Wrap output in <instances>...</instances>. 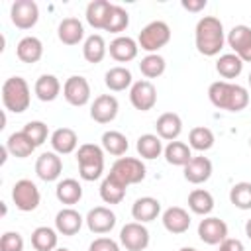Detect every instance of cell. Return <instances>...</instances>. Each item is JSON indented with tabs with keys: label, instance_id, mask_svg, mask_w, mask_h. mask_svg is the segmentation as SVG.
<instances>
[{
	"label": "cell",
	"instance_id": "obj_39",
	"mask_svg": "<svg viewBox=\"0 0 251 251\" xmlns=\"http://www.w3.org/2000/svg\"><path fill=\"white\" fill-rule=\"evenodd\" d=\"M188 145L196 151H208L212 149L214 145V133L210 127H204V126H196L190 129L188 133Z\"/></svg>",
	"mask_w": 251,
	"mask_h": 251
},
{
	"label": "cell",
	"instance_id": "obj_24",
	"mask_svg": "<svg viewBox=\"0 0 251 251\" xmlns=\"http://www.w3.org/2000/svg\"><path fill=\"white\" fill-rule=\"evenodd\" d=\"M16 55L22 63H37L43 57V43L33 35H25L18 41Z\"/></svg>",
	"mask_w": 251,
	"mask_h": 251
},
{
	"label": "cell",
	"instance_id": "obj_6",
	"mask_svg": "<svg viewBox=\"0 0 251 251\" xmlns=\"http://www.w3.org/2000/svg\"><path fill=\"white\" fill-rule=\"evenodd\" d=\"M114 178H118L124 186H129V184H137L145 178V165L141 163V159H135V157H120L110 173Z\"/></svg>",
	"mask_w": 251,
	"mask_h": 251
},
{
	"label": "cell",
	"instance_id": "obj_15",
	"mask_svg": "<svg viewBox=\"0 0 251 251\" xmlns=\"http://www.w3.org/2000/svg\"><path fill=\"white\" fill-rule=\"evenodd\" d=\"M61 171H63V161H61V157L55 151L41 153L37 157V161H35V173L45 182L57 180L61 176Z\"/></svg>",
	"mask_w": 251,
	"mask_h": 251
},
{
	"label": "cell",
	"instance_id": "obj_32",
	"mask_svg": "<svg viewBox=\"0 0 251 251\" xmlns=\"http://www.w3.org/2000/svg\"><path fill=\"white\" fill-rule=\"evenodd\" d=\"M126 188L118 178H114L112 175H108L102 184H100V198L106 202V204H120L126 196Z\"/></svg>",
	"mask_w": 251,
	"mask_h": 251
},
{
	"label": "cell",
	"instance_id": "obj_1",
	"mask_svg": "<svg viewBox=\"0 0 251 251\" xmlns=\"http://www.w3.org/2000/svg\"><path fill=\"white\" fill-rule=\"evenodd\" d=\"M208 98L210 102L227 112H241L249 104V92L241 84H233L227 80H216L208 88Z\"/></svg>",
	"mask_w": 251,
	"mask_h": 251
},
{
	"label": "cell",
	"instance_id": "obj_45",
	"mask_svg": "<svg viewBox=\"0 0 251 251\" xmlns=\"http://www.w3.org/2000/svg\"><path fill=\"white\" fill-rule=\"evenodd\" d=\"M88 251H120V245L110 237H96L90 243Z\"/></svg>",
	"mask_w": 251,
	"mask_h": 251
},
{
	"label": "cell",
	"instance_id": "obj_18",
	"mask_svg": "<svg viewBox=\"0 0 251 251\" xmlns=\"http://www.w3.org/2000/svg\"><path fill=\"white\" fill-rule=\"evenodd\" d=\"M108 51H110V57L116 59L118 63H127V61H133L137 57L139 45L135 39H131L127 35H120L110 43Z\"/></svg>",
	"mask_w": 251,
	"mask_h": 251
},
{
	"label": "cell",
	"instance_id": "obj_30",
	"mask_svg": "<svg viewBox=\"0 0 251 251\" xmlns=\"http://www.w3.org/2000/svg\"><path fill=\"white\" fill-rule=\"evenodd\" d=\"M104 82H106V86H108L110 90L122 92V90H126L127 86L133 84V78H131L129 69H126V67H112V69L106 71Z\"/></svg>",
	"mask_w": 251,
	"mask_h": 251
},
{
	"label": "cell",
	"instance_id": "obj_3",
	"mask_svg": "<svg viewBox=\"0 0 251 251\" xmlns=\"http://www.w3.org/2000/svg\"><path fill=\"white\" fill-rule=\"evenodd\" d=\"M31 102V92L29 86L25 82V78L22 76H10L4 80L2 84V104L6 110L14 112V114H22L29 108Z\"/></svg>",
	"mask_w": 251,
	"mask_h": 251
},
{
	"label": "cell",
	"instance_id": "obj_22",
	"mask_svg": "<svg viewBox=\"0 0 251 251\" xmlns=\"http://www.w3.org/2000/svg\"><path fill=\"white\" fill-rule=\"evenodd\" d=\"M161 212V202L153 196H141L133 202L131 206V216L135 222L145 224V222H153Z\"/></svg>",
	"mask_w": 251,
	"mask_h": 251
},
{
	"label": "cell",
	"instance_id": "obj_37",
	"mask_svg": "<svg viewBox=\"0 0 251 251\" xmlns=\"http://www.w3.org/2000/svg\"><path fill=\"white\" fill-rule=\"evenodd\" d=\"M163 143H161V137L155 135V133H143L139 135L137 139V153L143 157V159H157L161 153H163Z\"/></svg>",
	"mask_w": 251,
	"mask_h": 251
},
{
	"label": "cell",
	"instance_id": "obj_52",
	"mask_svg": "<svg viewBox=\"0 0 251 251\" xmlns=\"http://www.w3.org/2000/svg\"><path fill=\"white\" fill-rule=\"evenodd\" d=\"M249 147H251V137H249Z\"/></svg>",
	"mask_w": 251,
	"mask_h": 251
},
{
	"label": "cell",
	"instance_id": "obj_9",
	"mask_svg": "<svg viewBox=\"0 0 251 251\" xmlns=\"http://www.w3.org/2000/svg\"><path fill=\"white\" fill-rule=\"evenodd\" d=\"M129 102L139 112H149L157 104V88L151 80H137L129 88Z\"/></svg>",
	"mask_w": 251,
	"mask_h": 251
},
{
	"label": "cell",
	"instance_id": "obj_47",
	"mask_svg": "<svg viewBox=\"0 0 251 251\" xmlns=\"http://www.w3.org/2000/svg\"><path fill=\"white\" fill-rule=\"evenodd\" d=\"M180 4H182V8L188 10V12H200V10L206 8V0H182Z\"/></svg>",
	"mask_w": 251,
	"mask_h": 251
},
{
	"label": "cell",
	"instance_id": "obj_4",
	"mask_svg": "<svg viewBox=\"0 0 251 251\" xmlns=\"http://www.w3.org/2000/svg\"><path fill=\"white\" fill-rule=\"evenodd\" d=\"M78 175L82 180H96L104 173V151L94 143H82L76 151Z\"/></svg>",
	"mask_w": 251,
	"mask_h": 251
},
{
	"label": "cell",
	"instance_id": "obj_19",
	"mask_svg": "<svg viewBox=\"0 0 251 251\" xmlns=\"http://www.w3.org/2000/svg\"><path fill=\"white\" fill-rule=\"evenodd\" d=\"M155 129H157V135L161 139H167V141H175L180 131H182V120L178 114L175 112H165L157 118L155 122Z\"/></svg>",
	"mask_w": 251,
	"mask_h": 251
},
{
	"label": "cell",
	"instance_id": "obj_49",
	"mask_svg": "<svg viewBox=\"0 0 251 251\" xmlns=\"http://www.w3.org/2000/svg\"><path fill=\"white\" fill-rule=\"evenodd\" d=\"M178 251H196L194 247H182V249H178Z\"/></svg>",
	"mask_w": 251,
	"mask_h": 251
},
{
	"label": "cell",
	"instance_id": "obj_41",
	"mask_svg": "<svg viewBox=\"0 0 251 251\" xmlns=\"http://www.w3.org/2000/svg\"><path fill=\"white\" fill-rule=\"evenodd\" d=\"M229 202L239 210H251V182H237L229 188Z\"/></svg>",
	"mask_w": 251,
	"mask_h": 251
},
{
	"label": "cell",
	"instance_id": "obj_44",
	"mask_svg": "<svg viewBox=\"0 0 251 251\" xmlns=\"http://www.w3.org/2000/svg\"><path fill=\"white\" fill-rule=\"evenodd\" d=\"M0 251H24V237L18 231H6L0 237Z\"/></svg>",
	"mask_w": 251,
	"mask_h": 251
},
{
	"label": "cell",
	"instance_id": "obj_17",
	"mask_svg": "<svg viewBox=\"0 0 251 251\" xmlns=\"http://www.w3.org/2000/svg\"><path fill=\"white\" fill-rule=\"evenodd\" d=\"M210 176H212V161L204 155H196L184 165V178L192 184H202Z\"/></svg>",
	"mask_w": 251,
	"mask_h": 251
},
{
	"label": "cell",
	"instance_id": "obj_36",
	"mask_svg": "<svg viewBox=\"0 0 251 251\" xmlns=\"http://www.w3.org/2000/svg\"><path fill=\"white\" fill-rule=\"evenodd\" d=\"M216 71L224 78H237L241 75V71H243V61L235 53L220 55V59L216 61Z\"/></svg>",
	"mask_w": 251,
	"mask_h": 251
},
{
	"label": "cell",
	"instance_id": "obj_51",
	"mask_svg": "<svg viewBox=\"0 0 251 251\" xmlns=\"http://www.w3.org/2000/svg\"><path fill=\"white\" fill-rule=\"evenodd\" d=\"M247 80H249V86H251V73H249V78Z\"/></svg>",
	"mask_w": 251,
	"mask_h": 251
},
{
	"label": "cell",
	"instance_id": "obj_34",
	"mask_svg": "<svg viewBox=\"0 0 251 251\" xmlns=\"http://www.w3.org/2000/svg\"><path fill=\"white\" fill-rule=\"evenodd\" d=\"M188 208L198 216H208L214 210V196L204 188H194L188 194Z\"/></svg>",
	"mask_w": 251,
	"mask_h": 251
},
{
	"label": "cell",
	"instance_id": "obj_33",
	"mask_svg": "<svg viewBox=\"0 0 251 251\" xmlns=\"http://www.w3.org/2000/svg\"><path fill=\"white\" fill-rule=\"evenodd\" d=\"M165 159L169 165H175V167H184L190 159H192V153H190V145L182 143V141H169V145L165 147Z\"/></svg>",
	"mask_w": 251,
	"mask_h": 251
},
{
	"label": "cell",
	"instance_id": "obj_14",
	"mask_svg": "<svg viewBox=\"0 0 251 251\" xmlns=\"http://www.w3.org/2000/svg\"><path fill=\"white\" fill-rule=\"evenodd\" d=\"M118 110H120V104H118L116 96L100 94L94 98V102L90 106V118L98 124H110L118 116Z\"/></svg>",
	"mask_w": 251,
	"mask_h": 251
},
{
	"label": "cell",
	"instance_id": "obj_5",
	"mask_svg": "<svg viewBox=\"0 0 251 251\" xmlns=\"http://www.w3.org/2000/svg\"><path fill=\"white\" fill-rule=\"evenodd\" d=\"M169 41H171V27H169V24L163 22V20L149 22V24L139 31V37H137V45H139L143 51H147V53L159 51V49L165 47Z\"/></svg>",
	"mask_w": 251,
	"mask_h": 251
},
{
	"label": "cell",
	"instance_id": "obj_21",
	"mask_svg": "<svg viewBox=\"0 0 251 251\" xmlns=\"http://www.w3.org/2000/svg\"><path fill=\"white\" fill-rule=\"evenodd\" d=\"M84 218L75 208H63L55 216V229L63 235H75L80 231Z\"/></svg>",
	"mask_w": 251,
	"mask_h": 251
},
{
	"label": "cell",
	"instance_id": "obj_7",
	"mask_svg": "<svg viewBox=\"0 0 251 251\" xmlns=\"http://www.w3.org/2000/svg\"><path fill=\"white\" fill-rule=\"evenodd\" d=\"M12 200L18 210L33 212L39 206L41 194H39V188L35 186V182H31L29 178H20L12 188Z\"/></svg>",
	"mask_w": 251,
	"mask_h": 251
},
{
	"label": "cell",
	"instance_id": "obj_16",
	"mask_svg": "<svg viewBox=\"0 0 251 251\" xmlns=\"http://www.w3.org/2000/svg\"><path fill=\"white\" fill-rule=\"evenodd\" d=\"M84 222L92 233H108L116 226V214L106 206H96L86 214Z\"/></svg>",
	"mask_w": 251,
	"mask_h": 251
},
{
	"label": "cell",
	"instance_id": "obj_46",
	"mask_svg": "<svg viewBox=\"0 0 251 251\" xmlns=\"http://www.w3.org/2000/svg\"><path fill=\"white\" fill-rule=\"evenodd\" d=\"M220 251H245L243 243L239 239H233V237H226L222 243H220Z\"/></svg>",
	"mask_w": 251,
	"mask_h": 251
},
{
	"label": "cell",
	"instance_id": "obj_43",
	"mask_svg": "<svg viewBox=\"0 0 251 251\" xmlns=\"http://www.w3.org/2000/svg\"><path fill=\"white\" fill-rule=\"evenodd\" d=\"M37 147L41 145V143H45V139H47V135H49V127H47V124H43V122H39V120H33V122H27L25 126H24V129H22Z\"/></svg>",
	"mask_w": 251,
	"mask_h": 251
},
{
	"label": "cell",
	"instance_id": "obj_42",
	"mask_svg": "<svg viewBox=\"0 0 251 251\" xmlns=\"http://www.w3.org/2000/svg\"><path fill=\"white\" fill-rule=\"evenodd\" d=\"M127 25H129V14L122 6L114 4L112 10H110V16H108V22H106V27L104 29L110 31V33H120Z\"/></svg>",
	"mask_w": 251,
	"mask_h": 251
},
{
	"label": "cell",
	"instance_id": "obj_11",
	"mask_svg": "<svg viewBox=\"0 0 251 251\" xmlns=\"http://www.w3.org/2000/svg\"><path fill=\"white\" fill-rule=\"evenodd\" d=\"M63 96L71 106H84L90 100V84L84 76L73 75L63 84Z\"/></svg>",
	"mask_w": 251,
	"mask_h": 251
},
{
	"label": "cell",
	"instance_id": "obj_12",
	"mask_svg": "<svg viewBox=\"0 0 251 251\" xmlns=\"http://www.w3.org/2000/svg\"><path fill=\"white\" fill-rule=\"evenodd\" d=\"M227 43L241 61L251 63V27L249 25L245 24L233 25L227 33Z\"/></svg>",
	"mask_w": 251,
	"mask_h": 251
},
{
	"label": "cell",
	"instance_id": "obj_25",
	"mask_svg": "<svg viewBox=\"0 0 251 251\" xmlns=\"http://www.w3.org/2000/svg\"><path fill=\"white\" fill-rule=\"evenodd\" d=\"M76 145H78V137H76V131L71 127H59L51 133V147L59 155L73 153L76 149Z\"/></svg>",
	"mask_w": 251,
	"mask_h": 251
},
{
	"label": "cell",
	"instance_id": "obj_2",
	"mask_svg": "<svg viewBox=\"0 0 251 251\" xmlns=\"http://www.w3.org/2000/svg\"><path fill=\"white\" fill-rule=\"evenodd\" d=\"M194 41L198 53L206 57H214L222 51L224 47V25L216 16H204L198 20L196 29H194Z\"/></svg>",
	"mask_w": 251,
	"mask_h": 251
},
{
	"label": "cell",
	"instance_id": "obj_35",
	"mask_svg": "<svg viewBox=\"0 0 251 251\" xmlns=\"http://www.w3.org/2000/svg\"><path fill=\"white\" fill-rule=\"evenodd\" d=\"M31 245L35 251H55L57 249V231L47 226H39L31 233Z\"/></svg>",
	"mask_w": 251,
	"mask_h": 251
},
{
	"label": "cell",
	"instance_id": "obj_48",
	"mask_svg": "<svg viewBox=\"0 0 251 251\" xmlns=\"http://www.w3.org/2000/svg\"><path fill=\"white\" fill-rule=\"evenodd\" d=\"M245 233H247V237L251 239V218H249L247 224H245Z\"/></svg>",
	"mask_w": 251,
	"mask_h": 251
},
{
	"label": "cell",
	"instance_id": "obj_10",
	"mask_svg": "<svg viewBox=\"0 0 251 251\" xmlns=\"http://www.w3.org/2000/svg\"><path fill=\"white\" fill-rule=\"evenodd\" d=\"M120 243L127 251H143L149 245V231L139 222H129L120 229Z\"/></svg>",
	"mask_w": 251,
	"mask_h": 251
},
{
	"label": "cell",
	"instance_id": "obj_23",
	"mask_svg": "<svg viewBox=\"0 0 251 251\" xmlns=\"http://www.w3.org/2000/svg\"><path fill=\"white\" fill-rule=\"evenodd\" d=\"M57 35H59V41L65 43V45L80 43L82 37H84L82 22L78 18H65V20H61V24L57 27Z\"/></svg>",
	"mask_w": 251,
	"mask_h": 251
},
{
	"label": "cell",
	"instance_id": "obj_27",
	"mask_svg": "<svg viewBox=\"0 0 251 251\" xmlns=\"http://www.w3.org/2000/svg\"><path fill=\"white\" fill-rule=\"evenodd\" d=\"M33 90H35V94L41 102H53L61 92V82L55 75H41L35 80Z\"/></svg>",
	"mask_w": 251,
	"mask_h": 251
},
{
	"label": "cell",
	"instance_id": "obj_20",
	"mask_svg": "<svg viewBox=\"0 0 251 251\" xmlns=\"http://www.w3.org/2000/svg\"><path fill=\"white\" fill-rule=\"evenodd\" d=\"M163 226L171 233H184L190 227V214L180 206H171L163 212Z\"/></svg>",
	"mask_w": 251,
	"mask_h": 251
},
{
	"label": "cell",
	"instance_id": "obj_29",
	"mask_svg": "<svg viewBox=\"0 0 251 251\" xmlns=\"http://www.w3.org/2000/svg\"><path fill=\"white\" fill-rule=\"evenodd\" d=\"M106 51H108V47H106V41H104V37L100 33H92V35H88L84 39L82 55H84V59L88 63H94V65L100 63L106 57Z\"/></svg>",
	"mask_w": 251,
	"mask_h": 251
},
{
	"label": "cell",
	"instance_id": "obj_13",
	"mask_svg": "<svg viewBox=\"0 0 251 251\" xmlns=\"http://www.w3.org/2000/svg\"><path fill=\"white\" fill-rule=\"evenodd\" d=\"M198 237L206 245H220L227 237V224L220 218L208 216L198 224Z\"/></svg>",
	"mask_w": 251,
	"mask_h": 251
},
{
	"label": "cell",
	"instance_id": "obj_8",
	"mask_svg": "<svg viewBox=\"0 0 251 251\" xmlns=\"http://www.w3.org/2000/svg\"><path fill=\"white\" fill-rule=\"evenodd\" d=\"M12 24L20 29H29L39 20V8L33 0H16L10 8Z\"/></svg>",
	"mask_w": 251,
	"mask_h": 251
},
{
	"label": "cell",
	"instance_id": "obj_31",
	"mask_svg": "<svg viewBox=\"0 0 251 251\" xmlns=\"http://www.w3.org/2000/svg\"><path fill=\"white\" fill-rule=\"evenodd\" d=\"M6 147H8V151H10L14 157L25 159V157H29V155L35 151L37 145H35L24 131H16V133H12V135L8 137Z\"/></svg>",
	"mask_w": 251,
	"mask_h": 251
},
{
	"label": "cell",
	"instance_id": "obj_38",
	"mask_svg": "<svg viewBox=\"0 0 251 251\" xmlns=\"http://www.w3.org/2000/svg\"><path fill=\"white\" fill-rule=\"evenodd\" d=\"M102 149L108 151L110 155L120 157L127 151V137L122 131H116V129L104 131L102 133Z\"/></svg>",
	"mask_w": 251,
	"mask_h": 251
},
{
	"label": "cell",
	"instance_id": "obj_40",
	"mask_svg": "<svg viewBox=\"0 0 251 251\" xmlns=\"http://www.w3.org/2000/svg\"><path fill=\"white\" fill-rule=\"evenodd\" d=\"M165 67H167L165 59L161 55H157V53L145 55L141 59V63H139V71H141V75L145 78H157V76H161L165 73Z\"/></svg>",
	"mask_w": 251,
	"mask_h": 251
},
{
	"label": "cell",
	"instance_id": "obj_26",
	"mask_svg": "<svg viewBox=\"0 0 251 251\" xmlns=\"http://www.w3.org/2000/svg\"><path fill=\"white\" fill-rule=\"evenodd\" d=\"M112 6H114V4H110L108 0H92V2L86 6V22H88L94 29H104Z\"/></svg>",
	"mask_w": 251,
	"mask_h": 251
},
{
	"label": "cell",
	"instance_id": "obj_28",
	"mask_svg": "<svg viewBox=\"0 0 251 251\" xmlns=\"http://www.w3.org/2000/svg\"><path fill=\"white\" fill-rule=\"evenodd\" d=\"M55 194H57L59 202H63L67 206H73V204H76L82 198V186L75 178H63V180L57 182Z\"/></svg>",
	"mask_w": 251,
	"mask_h": 251
},
{
	"label": "cell",
	"instance_id": "obj_50",
	"mask_svg": "<svg viewBox=\"0 0 251 251\" xmlns=\"http://www.w3.org/2000/svg\"><path fill=\"white\" fill-rule=\"evenodd\" d=\"M55 251H71V249H67V247H57Z\"/></svg>",
	"mask_w": 251,
	"mask_h": 251
}]
</instances>
